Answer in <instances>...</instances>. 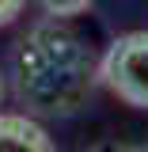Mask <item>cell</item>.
Listing matches in <instances>:
<instances>
[{
	"label": "cell",
	"mask_w": 148,
	"mask_h": 152,
	"mask_svg": "<svg viewBox=\"0 0 148 152\" xmlns=\"http://www.w3.org/2000/svg\"><path fill=\"white\" fill-rule=\"evenodd\" d=\"M19 12H23V0H0V27H8Z\"/></svg>",
	"instance_id": "obj_5"
},
{
	"label": "cell",
	"mask_w": 148,
	"mask_h": 152,
	"mask_svg": "<svg viewBox=\"0 0 148 152\" xmlns=\"http://www.w3.org/2000/svg\"><path fill=\"white\" fill-rule=\"evenodd\" d=\"M99 80L122 103L148 110V31H129L114 38L99 61Z\"/></svg>",
	"instance_id": "obj_2"
},
{
	"label": "cell",
	"mask_w": 148,
	"mask_h": 152,
	"mask_svg": "<svg viewBox=\"0 0 148 152\" xmlns=\"http://www.w3.org/2000/svg\"><path fill=\"white\" fill-rule=\"evenodd\" d=\"M42 4V12L53 19H69V15H80V12H87L91 8V0H38Z\"/></svg>",
	"instance_id": "obj_4"
},
{
	"label": "cell",
	"mask_w": 148,
	"mask_h": 152,
	"mask_svg": "<svg viewBox=\"0 0 148 152\" xmlns=\"http://www.w3.org/2000/svg\"><path fill=\"white\" fill-rule=\"evenodd\" d=\"M0 99H4V76H0Z\"/></svg>",
	"instance_id": "obj_7"
},
{
	"label": "cell",
	"mask_w": 148,
	"mask_h": 152,
	"mask_svg": "<svg viewBox=\"0 0 148 152\" xmlns=\"http://www.w3.org/2000/svg\"><path fill=\"white\" fill-rule=\"evenodd\" d=\"M114 152H148V148H114Z\"/></svg>",
	"instance_id": "obj_6"
},
{
	"label": "cell",
	"mask_w": 148,
	"mask_h": 152,
	"mask_svg": "<svg viewBox=\"0 0 148 152\" xmlns=\"http://www.w3.org/2000/svg\"><path fill=\"white\" fill-rule=\"evenodd\" d=\"M95 61L87 46L61 23H42L15 50L19 99L42 114H72L84 107L95 84Z\"/></svg>",
	"instance_id": "obj_1"
},
{
	"label": "cell",
	"mask_w": 148,
	"mask_h": 152,
	"mask_svg": "<svg viewBox=\"0 0 148 152\" xmlns=\"http://www.w3.org/2000/svg\"><path fill=\"white\" fill-rule=\"evenodd\" d=\"M0 152H57V148L34 118L0 114Z\"/></svg>",
	"instance_id": "obj_3"
}]
</instances>
